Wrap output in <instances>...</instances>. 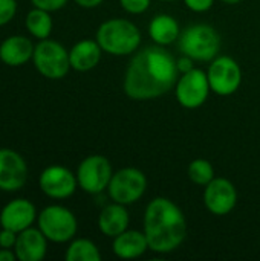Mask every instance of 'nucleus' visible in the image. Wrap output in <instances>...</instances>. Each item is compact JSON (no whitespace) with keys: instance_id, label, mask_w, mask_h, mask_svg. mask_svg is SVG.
I'll list each match as a JSON object with an SVG mask.
<instances>
[{"instance_id":"nucleus-14","label":"nucleus","mask_w":260,"mask_h":261,"mask_svg":"<svg viewBox=\"0 0 260 261\" xmlns=\"http://www.w3.org/2000/svg\"><path fill=\"white\" fill-rule=\"evenodd\" d=\"M35 205L28 199H14L8 202L0 211V226L14 232H21L34 225L37 220Z\"/></svg>"},{"instance_id":"nucleus-4","label":"nucleus","mask_w":260,"mask_h":261,"mask_svg":"<svg viewBox=\"0 0 260 261\" xmlns=\"http://www.w3.org/2000/svg\"><path fill=\"white\" fill-rule=\"evenodd\" d=\"M221 44L222 40L219 32L205 23L190 24L178 38L179 52L201 63L213 61L221 52Z\"/></svg>"},{"instance_id":"nucleus-8","label":"nucleus","mask_w":260,"mask_h":261,"mask_svg":"<svg viewBox=\"0 0 260 261\" xmlns=\"http://www.w3.org/2000/svg\"><path fill=\"white\" fill-rule=\"evenodd\" d=\"M112 176V164L101 154L87 156L81 161L77 170L78 187L87 194H100L107 190Z\"/></svg>"},{"instance_id":"nucleus-25","label":"nucleus","mask_w":260,"mask_h":261,"mask_svg":"<svg viewBox=\"0 0 260 261\" xmlns=\"http://www.w3.org/2000/svg\"><path fill=\"white\" fill-rule=\"evenodd\" d=\"M120 5L129 14H143L149 9L150 0H120Z\"/></svg>"},{"instance_id":"nucleus-31","label":"nucleus","mask_w":260,"mask_h":261,"mask_svg":"<svg viewBox=\"0 0 260 261\" xmlns=\"http://www.w3.org/2000/svg\"><path fill=\"white\" fill-rule=\"evenodd\" d=\"M17 255L14 252V249H3L0 248V261H15Z\"/></svg>"},{"instance_id":"nucleus-5","label":"nucleus","mask_w":260,"mask_h":261,"mask_svg":"<svg viewBox=\"0 0 260 261\" xmlns=\"http://www.w3.org/2000/svg\"><path fill=\"white\" fill-rule=\"evenodd\" d=\"M38 229L52 243L70 242L78 229L77 217L70 210L61 205H49L37 216Z\"/></svg>"},{"instance_id":"nucleus-1","label":"nucleus","mask_w":260,"mask_h":261,"mask_svg":"<svg viewBox=\"0 0 260 261\" xmlns=\"http://www.w3.org/2000/svg\"><path fill=\"white\" fill-rule=\"evenodd\" d=\"M179 78L173 54L166 46H147L136 52L124 73V93L136 101L155 99L169 93Z\"/></svg>"},{"instance_id":"nucleus-28","label":"nucleus","mask_w":260,"mask_h":261,"mask_svg":"<svg viewBox=\"0 0 260 261\" xmlns=\"http://www.w3.org/2000/svg\"><path fill=\"white\" fill-rule=\"evenodd\" d=\"M184 3L188 9L195 12H205L213 6L215 0H184Z\"/></svg>"},{"instance_id":"nucleus-30","label":"nucleus","mask_w":260,"mask_h":261,"mask_svg":"<svg viewBox=\"0 0 260 261\" xmlns=\"http://www.w3.org/2000/svg\"><path fill=\"white\" fill-rule=\"evenodd\" d=\"M78 6L81 8H86V9H92V8H97L103 3V0H74Z\"/></svg>"},{"instance_id":"nucleus-2","label":"nucleus","mask_w":260,"mask_h":261,"mask_svg":"<svg viewBox=\"0 0 260 261\" xmlns=\"http://www.w3.org/2000/svg\"><path fill=\"white\" fill-rule=\"evenodd\" d=\"M144 234L149 249L158 254H170L187 237V220L181 208L167 197L150 200L144 213Z\"/></svg>"},{"instance_id":"nucleus-19","label":"nucleus","mask_w":260,"mask_h":261,"mask_svg":"<svg viewBox=\"0 0 260 261\" xmlns=\"http://www.w3.org/2000/svg\"><path fill=\"white\" fill-rule=\"evenodd\" d=\"M112 249L118 258L132 260V258L141 257L149 249V243H147L144 231L139 232V231L126 229L120 236L113 237Z\"/></svg>"},{"instance_id":"nucleus-10","label":"nucleus","mask_w":260,"mask_h":261,"mask_svg":"<svg viewBox=\"0 0 260 261\" xmlns=\"http://www.w3.org/2000/svg\"><path fill=\"white\" fill-rule=\"evenodd\" d=\"M210 90L207 72L196 67L182 73L175 86L178 102L190 110L201 107L207 101Z\"/></svg>"},{"instance_id":"nucleus-20","label":"nucleus","mask_w":260,"mask_h":261,"mask_svg":"<svg viewBox=\"0 0 260 261\" xmlns=\"http://www.w3.org/2000/svg\"><path fill=\"white\" fill-rule=\"evenodd\" d=\"M181 34L179 23L175 17L169 14H158L150 20L149 35L150 38L161 46H169L173 41H178Z\"/></svg>"},{"instance_id":"nucleus-23","label":"nucleus","mask_w":260,"mask_h":261,"mask_svg":"<svg viewBox=\"0 0 260 261\" xmlns=\"http://www.w3.org/2000/svg\"><path fill=\"white\" fill-rule=\"evenodd\" d=\"M188 177L193 184L205 187L215 179V168L207 159H195L188 165Z\"/></svg>"},{"instance_id":"nucleus-22","label":"nucleus","mask_w":260,"mask_h":261,"mask_svg":"<svg viewBox=\"0 0 260 261\" xmlns=\"http://www.w3.org/2000/svg\"><path fill=\"white\" fill-rule=\"evenodd\" d=\"M64 258L67 261H100L101 254L93 242L87 239H72Z\"/></svg>"},{"instance_id":"nucleus-24","label":"nucleus","mask_w":260,"mask_h":261,"mask_svg":"<svg viewBox=\"0 0 260 261\" xmlns=\"http://www.w3.org/2000/svg\"><path fill=\"white\" fill-rule=\"evenodd\" d=\"M17 12L15 0H0V26L9 23Z\"/></svg>"},{"instance_id":"nucleus-27","label":"nucleus","mask_w":260,"mask_h":261,"mask_svg":"<svg viewBox=\"0 0 260 261\" xmlns=\"http://www.w3.org/2000/svg\"><path fill=\"white\" fill-rule=\"evenodd\" d=\"M17 236H18V232H14L11 229L2 228V231H0V248H3V249H14V246L17 243Z\"/></svg>"},{"instance_id":"nucleus-7","label":"nucleus","mask_w":260,"mask_h":261,"mask_svg":"<svg viewBox=\"0 0 260 261\" xmlns=\"http://www.w3.org/2000/svg\"><path fill=\"white\" fill-rule=\"evenodd\" d=\"M146 188H147L146 174L138 168L127 167L113 173L110 184L107 187V193L113 202L121 205H130L138 202L144 196Z\"/></svg>"},{"instance_id":"nucleus-26","label":"nucleus","mask_w":260,"mask_h":261,"mask_svg":"<svg viewBox=\"0 0 260 261\" xmlns=\"http://www.w3.org/2000/svg\"><path fill=\"white\" fill-rule=\"evenodd\" d=\"M31 2H32V5L35 8L54 12V11H58V9L64 8L69 0H31Z\"/></svg>"},{"instance_id":"nucleus-11","label":"nucleus","mask_w":260,"mask_h":261,"mask_svg":"<svg viewBox=\"0 0 260 261\" xmlns=\"http://www.w3.org/2000/svg\"><path fill=\"white\" fill-rule=\"evenodd\" d=\"M38 187L48 197L60 200L67 199L75 193L78 180L77 174H74L69 168L61 165H51L41 171L38 177Z\"/></svg>"},{"instance_id":"nucleus-15","label":"nucleus","mask_w":260,"mask_h":261,"mask_svg":"<svg viewBox=\"0 0 260 261\" xmlns=\"http://www.w3.org/2000/svg\"><path fill=\"white\" fill-rule=\"evenodd\" d=\"M48 239L38 228H28L17 236L14 252L20 261H40L48 251Z\"/></svg>"},{"instance_id":"nucleus-17","label":"nucleus","mask_w":260,"mask_h":261,"mask_svg":"<svg viewBox=\"0 0 260 261\" xmlns=\"http://www.w3.org/2000/svg\"><path fill=\"white\" fill-rule=\"evenodd\" d=\"M103 49L97 40H80L72 46L69 50V61L70 67L78 72H87L97 67L101 60Z\"/></svg>"},{"instance_id":"nucleus-21","label":"nucleus","mask_w":260,"mask_h":261,"mask_svg":"<svg viewBox=\"0 0 260 261\" xmlns=\"http://www.w3.org/2000/svg\"><path fill=\"white\" fill-rule=\"evenodd\" d=\"M25 26L28 29V32L37 38V40H44L49 38L51 32H52V17L49 11L40 9V8H32L28 14H26V20H25Z\"/></svg>"},{"instance_id":"nucleus-13","label":"nucleus","mask_w":260,"mask_h":261,"mask_svg":"<svg viewBox=\"0 0 260 261\" xmlns=\"http://www.w3.org/2000/svg\"><path fill=\"white\" fill-rule=\"evenodd\" d=\"M28 179V165L23 156L11 148H0V190L18 191Z\"/></svg>"},{"instance_id":"nucleus-29","label":"nucleus","mask_w":260,"mask_h":261,"mask_svg":"<svg viewBox=\"0 0 260 261\" xmlns=\"http://www.w3.org/2000/svg\"><path fill=\"white\" fill-rule=\"evenodd\" d=\"M193 63H195V60L190 58V57H187V55H182L181 58H178V60H176V64H178L179 73H185V72L195 69Z\"/></svg>"},{"instance_id":"nucleus-12","label":"nucleus","mask_w":260,"mask_h":261,"mask_svg":"<svg viewBox=\"0 0 260 261\" xmlns=\"http://www.w3.org/2000/svg\"><path fill=\"white\" fill-rule=\"evenodd\" d=\"M238 203V191L231 180L215 177L204 190V205L215 216L230 214Z\"/></svg>"},{"instance_id":"nucleus-18","label":"nucleus","mask_w":260,"mask_h":261,"mask_svg":"<svg viewBox=\"0 0 260 261\" xmlns=\"http://www.w3.org/2000/svg\"><path fill=\"white\" fill-rule=\"evenodd\" d=\"M129 213L126 205L121 203H110L103 208L98 216V228L107 237H116L129 228Z\"/></svg>"},{"instance_id":"nucleus-32","label":"nucleus","mask_w":260,"mask_h":261,"mask_svg":"<svg viewBox=\"0 0 260 261\" xmlns=\"http://www.w3.org/2000/svg\"><path fill=\"white\" fill-rule=\"evenodd\" d=\"M224 3H227V5H236V3H239V2H242V0H222Z\"/></svg>"},{"instance_id":"nucleus-6","label":"nucleus","mask_w":260,"mask_h":261,"mask_svg":"<svg viewBox=\"0 0 260 261\" xmlns=\"http://www.w3.org/2000/svg\"><path fill=\"white\" fill-rule=\"evenodd\" d=\"M32 63L40 75L48 80H61L67 75L70 67L69 50L51 38L40 40L34 47Z\"/></svg>"},{"instance_id":"nucleus-3","label":"nucleus","mask_w":260,"mask_h":261,"mask_svg":"<svg viewBox=\"0 0 260 261\" xmlns=\"http://www.w3.org/2000/svg\"><path fill=\"white\" fill-rule=\"evenodd\" d=\"M95 40L101 46L103 52L123 57L136 50L141 43V32L130 20L110 18L100 24Z\"/></svg>"},{"instance_id":"nucleus-9","label":"nucleus","mask_w":260,"mask_h":261,"mask_svg":"<svg viewBox=\"0 0 260 261\" xmlns=\"http://www.w3.org/2000/svg\"><path fill=\"white\" fill-rule=\"evenodd\" d=\"M207 76L211 92L219 96L233 95L242 83L241 66L234 58L228 55H218L211 61L207 70Z\"/></svg>"},{"instance_id":"nucleus-16","label":"nucleus","mask_w":260,"mask_h":261,"mask_svg":"<svg viewBox=\"0 0 260 261\" xmlns=\"http://www.w3.org/2000/svg\"><path fill=\"white\" fill-rule=\"evenodd\" d=\"M34 44L25 35H11L0 43V60L6 66L18 67L32 60Z\"/></svg>"},{"instance_id":"nucleus-33","label":"nucleus","mask_w":260,"mask_h":261,"mask_svg":"<svg viewBox=\"0 0 260 261\" xmlns=\"http://www.w3.org/2000/svg\"><path fill=\"white\" fill-rule=\"evenodd\" d=\"M162 2H172V0H162Z\"/></svg>"}]
</instances>
